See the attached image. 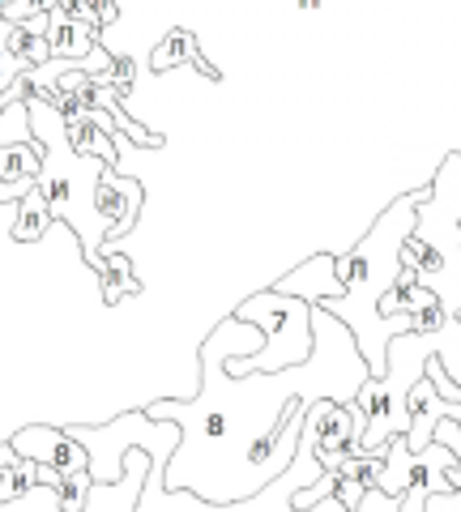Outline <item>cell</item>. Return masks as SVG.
<instances>
[{"label": "cell", "instance_id": "1", "mask_svg": "<svg viewBox=\"0 0 461 512\" xmlns=\"http://www.w3.org/2000/svg\"><path fill=\"white\" fill-rule=\"evenodd\" d=\"M427 197V188L402 192L385 214H380L368 235L359 239L351 252L338 256V278L346 286L342 299L325 303V312L333 320H342L355 338L359 359L368 363V376L380 380L389 367V342L415 333V316H385L380 303L389 291H397V278H402V248L406 239L415 235V205Z\"/></svg>", "mask_w": 461, "mask_h": 512}, {"label": "cell", "instance_id": "2", "mask_svg": "<svg viewBox=\"0 0 461 512\" xmlns=\"http://www.w3.org/2000/svg\"><path fill=\"white\" fill-rule=\"evenodd\" d=\"M26 111H30V137L39 141L43 150V167H39V197L47 201V210L60 227H69L73 239L82 244V256L94 265V274H103V244H107V218L99 214L94 205V188H99V171L103 163H90V158L73 154L69 137H65V120L56 116L52 107L43 99L30 94L26 99Z\"/></svg>", "mask_w": 461, "mask_h": 512}, {"label": "cell", "instance_id": "3", "mask_svg": "<svg viewBox=\"0 0 461 512\" xmlns=\"http://www.w3.org/2000/svg\"><path fill=\"white\" fill-rule=\"evenodd\" d=\"M231 316L244 320V325H257L269 342V350H257V355L227 359L231 376H252V372L278 376V372H291L299 359L312 355V308L304 299L278 295L265 286V291L248 295Z\"/></svg>", "mask_w": 461, "mask_h": 512}, {"label": "cell", "instance_id": "4", "mask_svg": "<svg viewBox=\"0 0 461 512\" xmlns=\"http://www.w3.org/2000/svg\"><path fill=\"white\" fill-rule=\"evenodd\" d=\"M457 466V457L444 444H432L423 453H410L406 436H397L385 444V470L376 478V491L393 500L402 512H427V504L440 495H453L449 470Z\"/></svg>", "mask_w": 461, "mask_h": 512}, {"label": "cell", "instance_id": "5", "mask_svg": "<svg viewBox=\"0 0 461 512\" xmlns=\"http://www.w3.org/2000/svg\"><path fill=\"white\" fill-rule=\"evenodd\" d=\"M146 483H150V457L137 448V453L124 457V478L120 483H107V487L94 483L86 512H137V500H141V491H146ZM0 512H65V508H60L52 487L39 483L30 495H22V500L0 504Z\"/></svg>", "mask_w": 461, "mask_h": 512}, {"label": "cell", "instance_id": "6", "mask_svg": "<svg viewBox=\"0 0 461 512\" xmlns=\"http://www.w3.org/2000/svg\"><path fill=\"white\" fill-rule=\"evenodd\" d=\"M9 444L18 448L22 461H35L43 470L56 474H90V453L69 436V427L52 423H26L9 436Z\"/></svg>", "mask_w": 461, "mask_h": 512}, {"label": "cell", "instance_id": "7", "mask_svg": "<svg viewBox=\"0 0 461 512\" xmlns=\"http://www.w3.org/2000/svg\"><path fill=\"white\" fill-rule=\"evenodd\" d=\"M141 201H146V188H141V180H133V175H124V171H116V167H103V171H99L94 205H99V214L107 218V227H111L103 252H116L120 239L137 227ZM103 252H99V256H103Z\"/></svg>", "mask_w": 461, "mask_h": 512}, {"label": "cell", "instance_id": "8", "mask_svg": "<svg viewBox=\"0 0 461 512\" xmlns=\"http://www.w3.org/2000/svg\"><path fill=\"white\" fill-rule=\"evenodd\" d=\"M269 291H278V295H291V299H304L308 308H325V303L333 299H342L346 295V286L338 278V256L333 252H316L308 256L299 269H291V274H282Z\"/></svg>", "mask_w": 461, "mask_h": 512}, {"label": "cell", "instance_id": "9", "mask_svg": "<svg viewBox=\"0 0 461 512\" xmlns=\"http://www.w3.org/2000/svg\"><path fill=\"white\" fill-rule=\"evenodd\" d=\"M406 410H410V431H406V448L410 453H423V448L436 444V427L444 419H453L461 427V402H449V397L436 393V384L419 376L415 389L406 397Z\"/></svg>", "mask_w": 461, "mask_h": 512}, {"label": "cell", "instance_id": "10", "mask_svg": "<svg viewBox=\"0 0 461 512\" xmlns=\"http://www.w3.org/2000/svg\"><path fill=\"white\" fill-rule=\"evenodd\" d=\"M180 64H193V69L205 73L210 82H218V77H222L214 64L201 56V43H197L193 30H171V35H163V43L150 52V69H158V73H163V69H180Z\"/></svg>", "mask_w": 461, "mask_h": 512}, {"label": "cell", "instance_id": "11", "mask_svg": "<svg viewBox=\"0 0 461 512\" xmlns=\"http://www.w3.org/2000/svg\"><path fill=\"white\" fill-rule=\"evenodd\" d=\"M65 137H69L73 154H82V158H90V163H103V167H116L120 171V146H116V137H107L103 128L86 116V111L77 120H65Z\"/></svg>", "mask_w": 461, "mask_h": 512}, {"label": "cell", "instance_id": "12", "mask_svg": "<svg viewBox=\"0 0 461 512\" xmlns=\"http://www.w3.org/2000/svg\"><path fill=\"white\" fill-rule=\"evenodd\" d=\"M52 231H56V218L47 210V201L39 197V188L30 192L26 201L13 205V227H9L13 244H39V239H47Z\"/></svg>", "mask_w": 461, "mask_h": 512}, {"label": "cell", "instance_id": "13", "mask_svg": "<svg viewBox=\"0 0 461 512\" xmlns=\"http://www.w3.org/2000/svg\"><path fill=\"white\" fill-rule=\"evenodd\" d=\"M47 43H52V60H86L94 47H99V30L94 26H77V22H52L47 30Z\"/></svg>", "mask_w": 461, "mask_h": 512}, {"label": "cell", "instance_id": "14", "mask_svg": "<svg viewBox=\"0 0 461 512\" xmlns=\"http://www.w3.org/2000/svg\"><path fill=\"white\" fill-rule=\"evenodd\" d=\"M99 286H103V299L107 303H120L124 295H137L141 282L133 278V261H129V256H124V252H103Z\"/></svg>", "mask_w": 461, "mask_h": 512}, {"label": "cell", "instance_id": "15", "mask_svg": "<svg viewBox=\"0 0 461 512\" xmlns=\"http://www.w3.org/2000/svg\"><path fill=\"white\" fill-rule=\"evenodd\" d=\"M39 474L43 466H35V461H18L13 470L0 474V504H13V500H22V495H30L39 487Z\"/></svg>", "mask_w": 461, "mask_h": 512}, {"label": "cell", "instance_id": "16", "mask_svg": "<svg viewBox=\"0 0 461 512\" xmlns=\"http://www.w3.org/2000/svg\"><path fill=\"white\" fill-rule=\"evenodd\" d=\"M52 491H56V500H60V508H65V512H86L94 478L90 474H60Z\"/></svg>", "mask_w": 461, "mask_h": 512}, {"label": "cell", "instance_id": "17", "mask_svg": "<svg viewBox=\"0 0 461 512\" xmlns=\"http://www.w3.org/2000/svg\"><path fill=\"white\" fill-rule=\"evenodd\" d=\"M363 500H368V487H363L359 478L338 474V495H333V504H338L342 512H359V508H363Z\"/></svg>", "mask_w": 461, "mask_h": 512}, {"label": "cell", "instance_id": "18", "mask_svg": "<svg viewBox=\"0 0 461 512\" xmlns=\"http://www.w3.org/2000/svg\"><path fill=\"white\" fill-rule=\"evenodd\" d=\"M103 86H111V90L120 94V99H129V90H133V60L116 56V64H111L107 77H103Z\"/></svg>", "mask_w": 461, "mask_h": 512}, {"label": "cell", "instance_id": "19", "mask_svg": "<svg viewBox=\"0 0 461 512\" xmlns=\"http://www.w3.org/2000/svg\"><path fill=\"white\" fill-rule=\"evenodd\" d=\"M18 461H22V457H18V448H13L9 440L0 444V470H13V466H18Z\"/></svg>", "mask_w": 461, "mask_h": 512}, {"label": "cell", "instance_id": "20", "mask_svg": "<svg viewBox=\"0 0 461 512\" xmlns=\"http://www.w3.org/2000/svg\"><path fill=\"white\" fill-rule=\"evenodd\" d=\"M299 13H316V9H325V0H295Z\"/></svg>", "mask_w": 461, "mask_h": 512}, {"label": "cell", "instance_id": "21", "mask_svg": "<svg viewBox=\"0 0 461 512\" xmlns=\"http://www.w3.org/2000/svg\"><path fill=\"white\" fill-rule=\"evenodd\" d=\"M9 5H13V0H0V13H5V9H9Z\"/></svg>", "mask_w": 461, "mask_h": 512}, {"label": "cell", "instance_id": "22", "mask_svg": "<svg viewBox=\"0 0 461 512\" xmlns=\"http://www.w3.org/2000/svg\"><path fill=\"white\" fill-rule=\"evenodd\" d=\"M457 231H461V227H457Z\"/></svg>", "mask_w": 461, "mask_h": 512}]
</instances>
